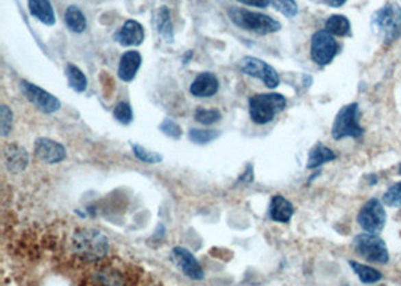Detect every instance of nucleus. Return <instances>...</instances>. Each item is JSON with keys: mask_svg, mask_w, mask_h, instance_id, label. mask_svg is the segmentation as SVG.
Instances as JSON below:
<instances>
[{"mask_svg": "<svg viewBox=\"0 0 401 286\" xmlns=\"http://www.w3.org/2000/svg\"><path fill=\"white\" fill-rule=\"evenodd\" d=\"M141 67V55L136 50H130V51H125L123 55L121 56V62H119V67H117V75H119V79L125 83H130L134 79H136V75L138 73V69Z\"/></svg>", "mask_w": 401, "mask_h": 286, "instance_id": "nucleus-16", "label": "nucleus"}, {"mask_svg": "<svg viewBox=\"0 0 401 286\" xmlns=\"http://www.w3.org/2000/svg\"><path fill=\"white\" fill-rule=\"evenodd\" d=\"M155 27L166 43H173L175 40V30H173L171 15L167 6H160L155 12Z\"/></svg>", "mask_w": 401, "mask_h": 286, "instance_id": "nucleus-19", "label": "nucleus"}, {"mask_svg": "<svg viewBox=\"0 0 401 286\" xmlns=\"http://www.w3.org/2000/svg\"><path fill=\"white\" fill-rule=\"evenodd\" d=\"M20 88L23 94H25V97L36 107L38 110L49 113V115L60 110L62 103L53 94H50V92H47L42 88H39L36 86V84L26 82V80H23L20 83Z\"/></svg>", "mask_w": 401, "mask_h": 286, "instance_id": "nucleus-10", "label": "nucleus"}, {"mask_svg": "<svg viewBox=\"0 0 401 286\" xmlns=\"http://www.w3.org/2000/svg\"><path fill=\"white\" fill-rule=\"evenodd\" d=\"M190 58H193V51H188L186 55L184 56V64H188V62H190L191 59Z\"/></svg>", "mask_w": 401, "mask_h": 286, "instance_id": "nucleus-35", "label": "nucleus"}, {"mask_svg": "<svg viewBox=\"0 0 401 286\" xmlns=\"http://www.w3.org/2000/svg\"><path fill=\"white\" fill-rule=\"evenodd\" d=\"M114 40L123 47H137L145 41V27L136 20L125 21L122 29L114 35Z\"/></svg>", "mask_w": 401, "mask_h": 286, "instance_id": "nucleus-13", "label": "nucleus"}, {"mask_svg": "<svg viewBox=\"0 0 401 286\" xmlns=\"http://www.w3.org/2000/svg\"><path fill=\"white\" fill-rule=\"evenodd\" d=\"M227 15H229L230 20L236 26L245 29L248 32H253L256 35H269L278 32L281 29L280 21L274 20L269 15L243 10V8L230 6L229 10H227Z\"/></svg>", "mask_w": 401, "mask_h": 286, "instance_id": "nucleus-1", "label": "nucleus"}, {"mask_svg": "<svg viewBox=\"0 0 401 286\" xmlns=\"http://www.w3.org/2000/svg\"><path fill=\"white\" fill-rule=\"evenodd\" d=\"M35 156L47 165H58L66 158V150L53 139L39 137L35 142Z\"/></svg>", "mask_w": 401, "mask_h": 286, "instance_id": "nucleus-12", "label": "nucleus"}, {"mask_svg": "<svg viewBox=\"0 0 401 286\" xmlns=\"http://www.w3.org/2000/svg\"><path fill=\"white\" fill-rule=\"evenodd\" d=\"M160 130L162 131V134H166L171 139H180V136H182V128H180L179 123L173 119H164L161 122Z\"/></svg>", "mask_w": 401, "mask_h": 286, "instance_id": "nucleus-32", "label": "nucleus"}, {"mask_svg": "<svg viewBox=\"0 0 401 286\" xmlns=\"http://www.w3.org/2000/svg\"><path fill=\"white\" fill-rule=\"evenodd\" d=\"M295 213V208L290 200H287L284 196H274L271 204H269V210H267V215L269 219L278 223H289L292 215Z\"/></svg>", "mask_w": 401, "mask_h": 286, "instance_id": "nucleus-17", "label": "nucleus"}, {"mask_svg": "<svg viewBox=\"0 0 401 286\" xmlns=\"http://www.w3.org/2000/svg\"><path fill=\"white\" fill-rule=\"evenodd\" d=\"M27 5L30 14L44 25L53 26L56 23V15H54L50 0H27Z\"/></svg>", "mask_w": 401, "mask_h": 286, "instance_id": "nucleus-18", "label": "nucleus"}, {"mask_svg": "<svg viewBox=\"0 0 401 286\" xmlns=\"http://www.w3.org/2000/svg\"><path fill=\"white\" fill-rule=\"evenodd\" d=\"M340 45H338L335 36L328 34L326 30H317L311 38V59L314 64L320 67L329 65L337 56Z\"/></svg>", "mask_w": 401, "mask_h": 286, "instance_id": "nucleus-8", "label": "nucleus"}, {"mask_svg": "<svg viewBox=\"0 0 401 286\" xmlns=\"http://www.w3.org/2000/svg\"><path fill=\"white\" fill-rule=\"evenodd\" d=\"M219 91V82L215 74L202 73L193 80L190 92L195 98H210Z\"/></svg>", "mask_w": 401, "mask_h": 286, "instance_id": "nucleus-14", "label": "nucleus"}, {"mask_svg": "<svg viewBox=\"0 0 401 286\" xmlns=\"http://www.w3.org/2000/svg\"><path fill=\"white\" fill-rule=\"evenodd\" d=\"M272 6L287 19H293L297 14V3L295 0H271Z\"/></svg>", "mask_w": 401, "mask_h": 286, "instance_id": "nucleus-28", "label": "nucleus"}, {"mask_svg": "<svg viewBox=\"0 0 401 286\" xmlns=\"http://www.w3.org/2000/svg\"><path fill=\"white\" fill-rule=\"evenodd\" d=\"M250 106V118L257 126L269 123L275 116L286 109L287 99L281 94H257L248 99Z\"/></svg>", "mask_w": 401, "mask_h": 286, "instance_id": "nucleus-3", "label": "nucleus"}, {"mask_svg": "<svg viewBox=\"0 0 401 286\" xmlns=\"http://www.w3.org/2000/svg\"><path fill=\"white\" fill-rule=\"evenodd\" d=\"M65 23L71 32L74 34H83L88 27L86 15L78 6H68V10L65 11Z\"/></svg>", "mask_w": 401, "mask_h": 286, "instance_id": "nucleus-21", "label": "nucleus"}, {"mask_svg": "<svg viewBox=\"0 0 401 286\" xmlns=\"http://www.w3.org/2000/svg\"><path fill=\"white\" fill-rule=\"evenodd\" d=\"M325 30L332 36H349L352 32L350 21L344 15L334 14L325 21Z\"/></svg>", "mask_w": 401, "mask_h": 286, "instance_id": "nucleus-22", "label": "nucleus"}, {"mask_svg": "<svg viewBox=\"0 0 401 286\" xmlns=\"http://www.w3.org/2000/svg\"><path fill=\"white\" fill-rule=\"evenodd\" d=\"M372 25L383 38V44L391 45L401 36V8L397 3H388L376 11Z\"/></svg>", "mask_w": 401, "mask_h": 286, "instance_id": "nucleus-4", "label": "nucleus"}, {"mask_svg": "<svg viewBox=\"0 0 401 286\" xmlns=\"http://www.w3.org/2000/svg\"><path fill=\"white\" fill-rule=\"evenodd\" d=\"M337 158L335 152L328 148V146L317 143L308 154V161H306V169H317L321 165L329 163V161H334Z\"/></svg>", "mask_w": 401, "mask_h": 286, "instance_id": "nucleus-20", "label": "nucleus"}, {"mask_svg": "<svg viewBox=\"0 0 401 286\" xmlns=\"http://www.w3.org/2000/svg\"><path fill=\"white\" fill-rule=\"evenodd\" d=\"M349 265H350V268L353 270V272H355V274L358 276V279L363 283L372 285V283H376V282H380L382 277H383L382 273L377 272L376 268L364 265V264H359V262L350 261Z\"/></svg>", "mask_w": 401, "mask_h": 286, "instance_id": "nucleus-24", "label": "nucleus"}, {"mask_svg": "<svg viewBox=\"0 0 401 286\" xmlns=\"http://www.w3.org/2000/svg\"><path fill=\"white\" fill-rule=\"evenodd\" d=\"M170 258L173 262H175L180 272H182L186 277H190V279L202 281L204 277L202 265L199 264V261L195 259V257L190 250L184 249V247H175V249L171 250Z\"/></svg>", "mask_w": 401, "mask_h": 286, "instance_id": "nucleus-11", "label": "nucleus"}, {"mask_svg": "<svg viewBox=\"0 0 401 286\" xmlns=\"http://www.w3.org/2000/svg\"><path fill=\"white\" fill-rule=\"evenodd\" d=\"M113 116L117 122L123 123V126H128V123L132 122V118H134L131 106L125 102H121V103L116 104L114 110H113Z\"/></svg>", "mask_w": 401, "mask_h": 286, "instance_id": "nucleus-30", "label": "nucleus"}, {"mask_svg": "<svg viewBox=\"0 0 401 286\" xmlns=\"http://www.w3.org/2000/svg\"><path fill=\"white\" fill-rule=\"evenodd\" d=\"M219 136L218 131L215 130H199V128H193L188 131V139L193 143H197V145H204V143H209L212 141H215V139Z\"/></svg>", "mask_w": 401, "mask_h": 286, "instance_id": "nucleus-26", "label": "nucleus"}, {"mask_svg": "<svg viewBox=\"0 0 401 286\" xmlns=\"http://www.w3.org/2000/svg\"><path fill=\"white\" fill-rule=\"evenodd\" d=\"M73 250L83 259H101L110 250L108 238L95 229H80L73 237Z\"/></svg>", "mask_w": 401, "mask_h": 286, "instance_id": "nucleus-2", "label": "nucleus"}, {"mask_svg": "<svg viewBox=\"0 0 401 286\" xmlns=\"http://www.w3.org/2000/svg\"><path fill=\"white\" fill-rule=\"evenodd\" d=\"M398 174L401 175V165H400V167H398Z\"/></svg>", "mask_w": 401, "mask_h": 286, "instance_id": "nucleus-36", "label": "nucleus"}, {"mask_svg": "<svg viewBox=\"0 0 401 286\" xmlns=\"http://www.w3.org/2000/svg\"><path fill=\"white\" fill-rule=\"evenodd\" d=\"M383 205L388 206H401V182H397L385 191L382 198Z\"/></svg>", "mask_w": 401, "mask_h": 286, "instance_id": "nucleus-31", "label": "nucleus"}, {"mask_svg": "<svg viewBox=\"0 0 401 286\" xmlns=\"http://www.w3.org/2000/svg\"><path fill=\"white\" fill-rule=\"evenodd\" d=\"M65 74L69 86L78 92V94H82V92L88 89V77H86V74L77 65L68 64L65 68Z\"/></svg>", "mask_w": 401, "mask_h": 286, "instance_id": "nucleus-23", "label": "nucleus"}, {"mask_svg": "<svg viewBox=\"0 0 401 286\" xmlns=\"http://www.w3.org/2000/svg\"><path fill=\"white\" fill-rule=\"evenodd\" d=\"M132 152H134V157L140 161H143V163H147V165H158L162 161L161 154L147 150V148H145V146H141L138 143L132 145Z\"/></svg>", "mask_w": 401, "mask_h": 286, "instance_id": "nucleus-25", "label": "nucleus"}, {"mask_svg": "<svg viewBox=\"0 0 401 286\" xmlns=\"http://www.w3.org/2000/svg\"><path fill=\"white\" fill-rule=\"evenodd\" d=\"M14 127V113L8 106L0 107V131H2V136L8 137L12 131Z\"/></svg>", "mask_w": 401, "mask_h": 286, "instance_id": "nucleus-29", "label": "nucleus"}, {"mask_svg": "<svg viewBox=\"0 0 401 286\" xmlns=\"http://www.w3.org/2000/svg\"><path fill=\"white\" fill-rule=\"evenodd\" d=\"M241 71L254 79L262 80L267 88L274 89L280 84V75L275 71V68L266 64L262 59L247 56L241 60Z\"/></svg>", "mask_w": 401, "mask_h": 286, "instance_id": "nucleus-9", "label": "nucleus"}, {"mask_svg": "<svg viewBox=\"0 0 401 286\" xmlns=\"http://www.w3.org/2000/svg\"><path fill=\"white\" fill-rule=\"evenodd\" d=\"M3 161L5 166L8 167V171L19 174L26 171V167L29 166V156L25 148H21L20 145L11 143L8 145L5 151H3Z\"/></svg>", "mask_w": 401, "mask_h": 286, "instance_id": "nucleus-15", "label": "nucleus"}, {"mask_svg": "<svg viewBox=\"0 0 401 286\" xmlns=\"http://www.w3.org/2000/svg\"><path fill=\"white\" fill-rule=\"evenodd\" d=\"M325 2H326L329 6H332V8H340V6H343L345 2H348V0H325Z\"/></svg>", "mask_w": 401, "mask_h": 286, "instance_id": "nucleus-34", "label": "nucleus"}, {"mask_svg": "<svg viewBox=\"0 0 401 286\" xmlns=\"http://www.w3.org/2000/svg\"><path fill=\"white\" fill-rule=\"evenodd\" d=\"M353 249L364 259L374 264H387L389 261L388 247L383 239L376 234H361L353 239Z\"/></svg>", "mask_w": 401, "mask_h": 286, "instance_id": "nucleus-6", "label": "nucleus"}, {"mask_svg": "<svg viewBox=\"0 0 401 286\" xmlns=\"http://www.w3.org/2000/svg\"><path fill=\"white\" fill-rule=\"evenodd\" d=\"M358 223L368 234H380L387 225V213H385L383 202L376 198L367 200V204H364L358 214Z\"/></svg>", "mask_w": 401, "mask_h": 286, "instance_id": "nucleus-7", "label": "nucleus"}, {"mask_svg": "<svg viewBox=\"0 0 401 286\" xmlns=\"http://www.w3.org/2000/svg\"><path fill=\"white\" fill-rule=\"evenodd\" d=\"M221 116H223L221 112L217 109H203V107H200V109H197L194 113L195 121L202 123V126H212V123L221 119Z\"/></svg>", "mask_w": 401, "mask_h": 286, "instance_id": "nucleus-27", "label": "nucleus"}, {"mask_svg": "<svg viewBox=\"0 0 401 286\" xmlns=\"http://www.w3.org/2000/svg\"><path fill=\"white\" fill-rule=\"evenodd\" d=\"M238 2L247 5V6H254V8H266L269 6L271 0H238Z\"/></svg>", "mask_w": 401, "mask_h": 286, "instance_id": "nucleus-33", "label": "nucleus"}, {"mask_svg": "<svg viewBox=\"0 0 401 286\" xmlns=\"http://www.w3.org/2000/svg\"><path fill=\"white\" fill-rule=\"evenodd\" d=\"M359 106L356 103H352L344 106L337 113L334 123H332V137L334 141H341L345 137L358 139L363 136L364 130L361 127L359 122Z\"/></svg>", "mask_w": 401, "mask_h": 286, "instance_id": "nucleus-5", "label": "nucleus"}]
</instances>
